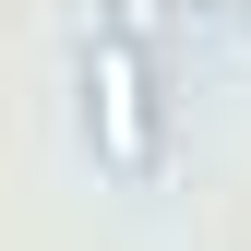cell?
I'll use <instances>...</instances> for the list:
<instances>
[{"mask_svg":"<svg viewBox=\"0 0 251 251\" xmlns=\"http://www.w3.org/2000/svg\"><path fill=\"white\" fill-rule=\"evenodd\" d=\"M84 144H96L108 179H155V155H168V96H155V48L132 36H84Z\"/></svg>","mask_w":251,"mask_h":251,"instance_id":"6da1fadb","label":"cell"},{"mask_svg":"<svg viewBox=\"0 0 251 251\" xmlns=\"http://www.w3.org/2000/svg\"><path fill=\"white\" fill-rule=\"evenodd\" d=\"M168 12H179V0H120V12H108V36H132V48H155V36H168Z\"/></svg>","mask_w":251,"mask_h":251,"instance_id":"7a4b0ae2","label":"cell"},{"mask_svg":"<svg viewBox=\"0 0 251 251\" xmlns=\"http://www.w3.org/2000/svg\"><path fill=\"white\" fill-rule=\"evenodd\" d=\"M179 12H251V0H179Z\"/></svg>","mask_w":251,"mask_h":251,"instance_id":"3957f363","label":"cell"}]
</instances>
